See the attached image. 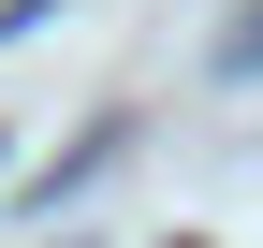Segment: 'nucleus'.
<instances>
[{"mask_svg": "<svg viewBox=\"0 0 263 248\" xmlns=\"http://www.w3.org/2000/svg\"><path fill=\"white\" fill-rule=\"evenodd\" d=\"M234 58H263V0H249V29H234Z\"/></svg>", "mask_w": 263, "mask_h": 248, "instance_id": "obj_1", "label": "nucleus"}]
</instances>
